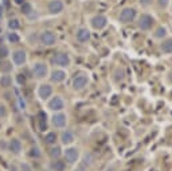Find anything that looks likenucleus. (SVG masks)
<instances>
[{
    "label": "nucleus",
    "instance_id": "38",
    "mask_svg": "<svg viewBox=\"0 0 172 171\" xmlns=\"http://www.w3.org/2000/svg\"><path fill=\"white\" fill-rule=\"evenodd\" d=\"M24 1H26V0H14V3L15 4H19V6H22V4L24 3Z\"/></svg>",
    "mask_w": 172,
    "mask_h": 171
},
{
    "label": "nucleus",
    "instance_id": "31",
    "mask_svg": "<svg viewBox=\"0 0 172 171\" xmlns=\"http://www.w3.org/2000/svg\"><path fill=\"white\" fill-rule=\"evenodd\" d=\"M16 81H18V84L24 85V82H26V77H24V74H18V76H16Z\"/></svg>",
    "mask_w": 172,
    "mask_h": 171
},
{
    "label": "nucleus",
    "instance_id": "26",
    "mask_svg": "<svg viewBox=\"0 0 172 171\" xmlns=\"http://www.w3.org/2000/svg\"><path fill=\"white\" fill-rule=\"evenodd\" d=\"M8 27H10L11 30H18V28L20 27V23H19L18 19H11V20L8 22Z\"/></svg>",
    "mask_w": 172,
    "mask_h": 171
},
{
    "label": "nucleus",
    "instance_id": "10",
    "mask_svg": "<svg viewBox=\"0 0 172 171\" xmlns=\"http://www.w3.org/2000/svg\"><path fill=\"white\" fill-rule=\"evenodd\" d=\"M38 94L42 100H47V98L53 94V86L49 84H42L38 89Z\"/></svg>",
    "mask_w": 172,
    "mask_h": 171
},
{
    "label": "nucleus",
    "instance_id": "11",
    "mask_svg": "<svg viewBox=\"0 0 172 171\" xmlns=\"http://www.w3.org/2000/svg\"><path fill=\"white\" fill-rule=\"evenodd\" d=\"M63 11V3L61 1V0H53V1H50L49 3V12L50 14H59Z\"/></svg>",
    "mask_w": 172,
    "mask_h": 171
},
{
    "label": "nucleus",
    "instance_id": "2",
    "mask_svg": "<svg viewBox=\"0 0 172 171\" xmlns=\"http://www.w3.org/2000/svg\"><path fill=\"white\" fill-rule=\"evenodd\" d=\"M53 62L61 67H67L70 65L71 60H70V55L66 54V53H56L55 55L53 57Z\"/></svg>",
    "mask_w": 172,
    "mask_h": 171
},
{
    "label": "nucleus",
    "instance_id": "24",
    "mask_svg": "<svg viewBox=\"0 0 172 171\" xmlns=\"http://www.w3.org/2000/svg\"><path fill=\"white\" fill-rule=\"evenodd\" d=\"M7 39L10 41V43H18L19 41H20V38H19V35L16 34V32H10Z\"/></svg>",
    "mask_w": 172,
    "mask_h": 171
},
{
    "label": "nucleus",
    "instance_id": "19",
    "mask_svg": "<svg viewBox=\"0 0 172 171\" xmlns=\"http://www.w3.org/2000/svg\"><path fill=\"white\" fill-rule=\"evenodd\" d=\"M162 50L164 53H172V39H167L162 43Z\"/></svg>",
    "mask_w": 172,
    "mask_h": 171
},
{
    "label": "nucleus",
    "instance_id": "13",
    "mask_svg": "<svg viewBox=\"0 0 172 171\" xmlns=\"http://www.w3.org/2000/svg\"><path fill=\"white\" fill-rule=\"evenodd\" d=\"M66 115H63V113H55L53 116V125L56 128H63L66 125Z\"/></svg>",
    "mask_w": 172,
    "mask_h": 171
},
{
    "label": "nucleus",
    "instance_id": "20",
    "mask_svg": "<svg viewBox=\"0 0 172 171\" xmlns=\"http://www.w3.org/2000/svg\"><path fill=\"white\" fill-rule=\"evenodd\" d=\"M53 168L55 171H65V168H66V163L62 162V160H59V159H56V160L53 163Z\"/></svg>",
    "mask_w": 172,
    "mask_h": 171
},
{
    "label": "nucleus",
    "instance_id": "23",
    "mask_svg": "<svg viewBox=\"0 0 172 171\" xmlns=\"http://www.w3.org/2000/svg\"><path fill=\"white\" fill-rule=\"evenodd\" d=\"M10 49H8L6 45H0V58L1 60H6L8 55H10Z\"/></svg>",
    "mask_w": 172,
    "mask_h": 171
},
{
    "label": "nucleus",
    "instance_id": "39",
    "mask_svg": "<svg viewBox=\"0 0 172 171\" xmlns=\"http://www.w3.org/2000/svg\"><path fill=\"white\" fill-rule=\"evenodd\" d=\"M74 171H86V170H85L84 167H77V168H75V170H74Z\"/></svg>",
    "mask_w": 172,
    "mask_h": 171
},
{
    "label": "nucleus",
    "instance_id": "33",
    "mask_svg": "<svg viewBox=\"0 0 172 171\" xmlns=\"http://www.w3.org/2000/svg\"><path fill=\"white\" fill-rule=\"evenodd\" d=\"M156 36L157 38H162V36H164L165 35V28H163V27H160V28H157V31H156Z\"/></svg>",
    "mask_w": 172,
    "mask_h": 171
},
{
    "label": "nucleus",
    "instance_id": "3",
    "mask_svg": "<svg viewBox=\"0 0 172 171\" xmlns=\"http://www.w3.org/2000/svg\"><path fill=\"white\" fill-rule=\"evenodd\" d=\"M12 62H14V65H16V66H23L26 63V61H27V54H26L24 50H14L12 51Z\"/></svg>",
    "mask_w": 172,
    "mask_h": 171
},
{
    "label": "nucleus",
    "instance_id": "35",
    "mask_svg": "<svg viewBox=\"0 0 172 171\" xmlns=\"http://www.w3.org/2000/svg\"><path fill=\"white\" fill-rule=\"evenodd\" d=\"M140 3L143 4V6H149V4L152 3V0H140Z\"/></svg>",
    "mask_w": 172,
    "mask_h": 171
},
{
    "label": "nucleus",
    "instance_id": "17",
    "mask_svg": "<svg viewBox=\"0 0 172 171\" xmlns=\"http://www.w3.org/2000/svg\"><path fill=\"white\" fill-rule=\"evenodd\" d=\"M12 85V77H11L8 73H4L3 76H0V88H4L7 89Z\"/></svg>",
    "mask_w": 172,
    "mask_h": 171
},
{
    "label": "nucleus",
    "instance_id": "5",
    "mask_svg": "<svg viewBox=\"0 0 172 171\" xmlns=\"http://www.w3.org/2000/svg\"><path fill=\"white\" fill-rule=\"evenodd\" d=\"M8 151H10L11 154H15L18 155L20 154L22 148H23V146H22V142L19 139H16V137H14V139H11L10 142H8Z\"/></svg>",
    "mask_w": 172,
    "mask_h": 171
},
{
    "label": "nucleus",
    "instance_id": "22",
    "mask_svg": "<svg viewBox=\"0 0 172 171\" xmlns=\"http://www.w3.org/2000/svg\"><path fill=\"white\" fill-rule=\"evenodd\" d=\"M45 142L47 144H54L56 142V133L55 132H49L45 136Z\"/></svg>",
    "mask_w": 172,
    "mask_h": 171
},
{
    "label": "nucleus",
    "instance_id": "25",
    "mask_svg": "<svg viewBox=\"0 0 172 171\" xmlns=\"http://www.w3.org/2000/svg\"><path fill=\"white\" fill-rule=\"evenodd\" d=\"M50 156L54 158V159H58V158L61 156V148L59 147H53L51 150H50Z\"/></svg>",
    "mask_w": 172,
    "mask_h": 171
},
{
    "label": "nucleus",
    "instance_id": "1",
    "mask_svg": "<svg viewBox=\"0 0 172 171\" xmlns=\"http://www.w3.org/2000/svg\"><path fill=\"white\" fill-rule=\"evenodd\" d=\"M47 73H49V67L45 62L36 61L32 63V76H35L36 78H43L47 76Z\"/></svg>",
    "mask_w": 172,
    "mask_h": 171
},
{
    "label": "nucleus",
    "instance_id": "34",
    "mask_svg": "<svg viewBox=\"0 0 172 171\" xmlns=\"http://www.w3.org/2000/svg\"><path fill=\"white\" fill-rule=\"evenodd\" d=\"M38 117H39V120H47V116H46V113H45V112H42V111L38 113Z\"/></svg>",
    "mask_w": 172,
    "mask_h": 171
},
{
    "label": "nucleus",
    "instance_id": "36",
    "mask_svg": "<svg viewBox=\"0 0 172 171\" xmlns=\"http://www.w3.org/2000/svg\"><path fill=\"white\" fill-rule=\"evenodd\" d=\"M22 171H31V168L28 167L27 164H23V166H22Z\"/></svg>",
    "mask_w": 172,
    "mask_h": 171
},
{
    "label": "nucleus",
    "instance_id": "40",
    "mask_svg": "<svg viewBox=\"0 0 172 171\" xmlns=\"http://www.w3.org/2000/svg\"><path fill=\"white\" fill-rule=\"evenodd\" d=\"M0 34H1V27H0Z\"/></svg>",
    "mask_w": 172,
    "mask_h": 171
},
{
    "label": "nucleus",
    "instance_id": "14",
    "mask_svg": "<svg viewBox=\"0 0 172 171\" xmlns=\"http://www.w3.org/2000/svg\"><path fill=\"white\" fill-rule=\"evenodd\" d=\"M108 23V19L105 16H102V15H98V16H94L93 18V20H91V25L94 28H104Z\"/></svg>",
    "mask_w": 172,
    "mask_h": 171
},
{
    "label": "nucleus",
    "instance_id": "32",
    "mask_svg": "<svg viewBox=\"0 0 172 171\" xmlns=\"http://www.w3.org/2000/svg\"><path fill=\"white\" fill-rule=\"evenodd\" d=\"M39 129L40 131L47 129V120H39Z\"/></svg>",
    "mask_w": 172,
    "mask_h": 171
},
{
    "label": "nucleus",
    "instance_id": "15",
    "mask_svg": "<svg viewBox=\"0 0 172 171\" xmlns=\"http://www.w3.org/2000/svg\"><path fill=\"white\" fill-rule=\"evenodd\" d=\"M77 39L79 42H88L89 39H90V31H89L88 28H79L77 31Z\"/></svg>",
    "mask_w": 172,
    "mask_h": 171
},
{
    "label": "nucleus",
    "instance_id": "16",
    "mask_svg": "<svg viewBox=\"0 0 172 171\" xmlns=\"http://www.w3.org/2000/svg\"><path fill=\"white\" fill-rule=\"evenodd\" d=\"M51 81L58 84V82H62V81L66 78V73H65L63 70H54L53 73H51Z\"/></svg>",
    "mask_w": 172,
    "mask_h": 171
},
{
    "label": "nucleus",
    "instance_id": "30",
    "mask_svg": "<svg viewBox=\"0 0 172 171\" xmlns=\"http://www.w3.org/2000/svg\"><path fill=\"white\" fill-rule=\"evenodd\" d=\"M84 160H85V163L86 164H91L93 162H94V158H93V155L91 154H86L85 155V158H84Z\"/></svg>",
    "mask_w": 172,
    "mask_h": 171
},
{
    "label": "nucleus",
    "instance_id": "12",
    "mask_svg": "<svg viewBox=\"0 0 172 171\" xmlns=\"http://www.w3.org/2000/svg\"><path fill=\"white\" fill-rule=\"evenodd\" d=\"M153 25V18L149 16V15H141L140 22H139V26H140L141 30H149Z\"/></svg>",
    "mask_w": 172,
    "mask_h": 171
},
{
    "label": "nucleus",
    "instance_id": "9",
    "mask_svg": "<svg viewBox=\"0 0 172 171\" xmlns=\"http://www.w3.org/2000/svg\"><path fill=\"white\" fill-rule=\"evenodd\" d=\"M78 156H79V152H78V150L74 148V147L66 148V151H65V158H66V160L71 164L78 160Z\"/></svg>",
    "mask_w": 172,
    "mask_h": 171
},
{
    "label": "nucleus",
    "instance_id": "21",
    "mask_svg": "<svg viewBox=\"0 0 172 171\" xmlns=\"http://www.w3.org/2000/svg\"><path fill=\"white\" fill-rule=\"evenodd\" d=\"M20 11H22V14H23V15H31V12H32V6H31L30 3H27V1H24V3L22 4Z\"/></svg>",
    "mask_w": 172,
    "mask_h": 171
},
{
    "label": "nucleus",
    "instance_id": "7",
    "mask_svg": "<svg viewBox=\"0 0 172 171\" xmlns=\"http://www.w3.org/2000/svg\"><path fill=\"white\" fill-rule=\"evenodd\" d=\"M88 77L86 76H84V74H79V76H77V77H74L73 80V88L75 89V90H81V89H84L86 85H88Z\"/></svg>",
    "mask_w": 172,
    "mask_h": 171
},
{
    "label": "nucleus",
    "instance_id": "6",
    "mask_svg": "<svg viewBox=\"0 0 172 171\" xmlns=\"http://www.w3.org/2000/svg\"><path fill=\"white\" fill-rule=\"evenodd\" d=\"M134 16H136V11L133 8H125L120 14V20L123 22V23H128V22L133 20Z\"/></svg>",
    "mask_w": 172,
    "mask_h": 171
},
{
    "label": "nucleus",
    "instance_id": "8",
    "mask_svg": "<svg viewBox=\"0 0 172 171\" xmlns=\"http://www.w3.org/2000/svg\"><path fill=\"white\" fill-rule=\"evenodd\" d=\"M49 108L51 111H62L65 108V102L59 96H55L49 101Z\"/></svg>",
    "mask_w": 172,
    "mask_h": 171
},
{
    "label": "nucleus",
    "instance_id": "4",
    "mask_svg": "<svg viewBox=\"0 0 172 171\" xmlns=\"http://www.w3.org/2000/svg\"><path fill=\"white\" fill-rule=\"evenodd\" d=\"M39 42L43 46H53L56 42V35L53 31H43L39 36Z\"/></svg>",
    "mask_w": 172,
    "mask_h": 171
},
{
    "label": "nucleus",
    "instance_id": "28",
    "mask_svg": "<svg viewBox=\"0 0 172 171\" xmlns=\"http://www.w3.org/2000/svg\"><path fill=\"white\" fill-rule=\"evenodd\" d=\"M6 116H7V107L4 102L0 101V119H3Z\"/></svg>",
    "mask_w": 172,
    "mask_h": 171
},
{
    "label": "nucleus",
    "instance_id": "29",
    "mask_svg": "<svg viewBox=\"0 0 172 171\" xmlns=\"http://www.w3.org/2000/svg\"><path fill=\"white\" fill-rule=\"evenodd\" d=\"M0 69L1 70H4L6 73H8L11 69H12V63H10V62H6V63H1V66H0Z\"/></svg>",
    "mask_w": 172,
    "mask_h": 171
},
{
    "label": "nucleus",
    "instance_id": "18",
    "mask_svg": "<svg viewBox=\"0 0 172 171\" xmlns=\"http://www.w3.org/2000/svg\"><path fill=\"white\" fill-rule=\"evenodd\" d=\"M74 140V135L70 132V131H63L62 135H61V142L66 146V144H71Z\"/></svg>",
    "mask_w": 172,
    "mask_h": 171
},
{
    "label": "nucleus",
    "instance_id": "27",
    "mask_svg": "<svg viewBox=\"0 0 172 171\" xmlns=\"http://www.w3.org/2000/svg\"><path fill=\"white\" fill-rule=\"evenodd\" d=\"M30 156L35 158V159L40 156V151H39L38 147H31V150H30Z\"/></svg>",
    "mask_w": 172,
    "mask_h": 171
},
{
    "label": "nucleus",
    "instance_id": "37",
    "mask_svg": "<svg viewBox=\"0 0 172 171\" xmlns=\"http://www.w3.org/2000/svg\"><path fill=\"white\" fill-rule=\"evenodd\" d=\"M167 3H168V0H159L160 6H167Z\"/></svg>",
    "mask_w": 172,
    "mask_h": 171
}]
</instances>
